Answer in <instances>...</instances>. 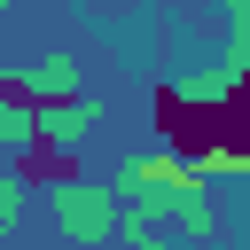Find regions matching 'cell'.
I'll list each match as a JSON object with an SVG mask.
<instances>
[{
	"mask_svg": "<svg viewBox=\"0 0 250 250\" xmlns=\"http://www.w3.org/2000/svg\"><path fill=\"white\" fill-rule=\"evenodd\" d=\"M148 117L180 148L188 172H203V180H250V78H234L227 94L156 86L148 94Z\"/></svg>",
	"mask_w": 250,
	"mask_h": 250,
	"instance_id": "1",
	"label": "cell"
},
{
	"mask_svg": "<svg viewBox=\"0 0 250 250\" xmlns=\"http://www.w3.org/2000/svg\"><path fill=\"white\" fill-rule=\"evenodd\" d=\"M117 195H125V203H148V211H164V219H180V227H195V234H219V219H211V180L188 172L180 156H148V164L117 172Z\"/></svg>",
	"mask_w": 250,
	"mask_h": 250,
	"instance_id": "2",
	"label": "cell"
},
{
	"mask_svg": "<svg viewBox=\"0 0 250 250\" xmlns=\"http://www.w3.org/2000/svg\"><path fill=\"white\" fill-rule=\"evenodd\" d=\"M8 172H16L23 188H78V172H86V164H78L70 148H55V141H39V133H31V141L8 156Z\"/></svg>",
	"mask_w": 250,
	"mask_h": 250,
	"instance_id": "3",
	"label": "cell"
},
{
	"mask_svg": "<svg viewBox=\"0 0 250 250\" xmlns=\"http://www.w3.org/2000/svg\"><path fill=\"white\" fill-rule=\"evenodd\" d=\"M55 211H70V227H78V234H102V203H94V195H78V188H55Z\"/></svg>",
	"mask_w": 250,
	"mask_h": 250,
	"instance_id": "4",
	"label": "cell"
}]
</instances>
